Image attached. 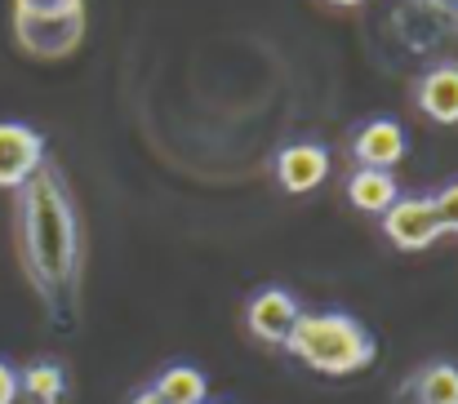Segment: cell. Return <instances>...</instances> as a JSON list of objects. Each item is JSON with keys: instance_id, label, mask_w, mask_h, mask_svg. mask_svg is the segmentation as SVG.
I'll use <instances>...</instances> for the list:
<instances>
[{"instance_id": "cell-1", "label": "cell", "mask_w": 458, "mask_h": 404, "mask_svg": "<svg viewBox=\"0 0 458 404\" xmlns=\"http://www.w3.org/2000/svg\"><path fill=\"white\" fill-rule=\"evenodd\" d=\"M18 258L49 324L72 329L81 311V223L54 164H40L18 187Z\"/></svg>"}, {"instance_id": "cell-2", "label": "cell", "mask_w": 458, "mask_h": 404, "mask_svg": "<svg viewBox=\"0 0 458 404\" xmlns=\"http://www.w3.org/2000/svg\"><path fill=\"white\" fill-rule=\"evenodd\" d=\"M285 351L294 360H303L307 369H316V374L347 378V374H360V369L374 365L378 342H374V333L356 316H343V311H303L299 324H294V333L285 338Z\"/></svg>"}, {"instance_id": "cell-3", "label": "cell", "mask_w": 458, "mask_h": 404, "mask_svg": "<svg viewBox=\"0 0 458 404\" xmlns=\"http://www.w3.org/2000/svg\"><path fill=\"white\" fill-rule=\"evenodd\" d=\"M13 36L31 58H67L85 40V0H13Z\"/></svg>"}, {"instance_id": "cell-4", "label": "cell", "mask_w": 458, "mask_h": 404, "mask_svg": "<svg viewBox=\"0 0 458 404\" xmlns=\"http://www.w3.org/2000/svg\"><path fill=\"white\" fill-rule=\"evenodd\" d=\"M383 231H387V240H392L401 254H423V249H432V245L445 236L432 196L396 200V205L383 214Z\"/></svg>"}, {"instance_id": "cell-5", "label": "cell", "mask_w": 458, "mask_h": 404, "mask_svg": "<svg viewBox=\"0 0 458 404\" xmlns=\"http://www.w3.org/2000/svg\"><path fill=\"white\" fill-rule=\"evenodd\" d=\"M45 164V134L22 121H0V187L18 191Z\"/></svg>"}, {"instance_id": "cell-6", "label": "cell", "mask_w": 458, "mask_h": 404, "mask_svg": "<svg viewBox=\"0 0 458 404\" xmlns=\"http://www.w3.org/2000/svg\"><path fill=\"white\" fill-rule=\"evenodd\" d=\"M299 316H303V307H299V298L290 289H263V293H254V302L245 311V324H250V333L259 342L285 347V338L294 333Z\"/></svg>"}, {"instance_id": "cell-7", "label": "cell", "mask_w": 458, "mask_h": 404, "mask_svg": "<svg viewBox=\"0 0 458 404\" xmlns=\"http://www.w3.org/2000/svg\"><path fill=\"white\" fill-rule=\"evenodd\" d=\"M329 173V151L320 142H294L276 156V178L285 191L303 196V191H316Z\"/></svg>"}, {"instance_id": "cell-8", "label": "cell", "mask_w": 458, "mask_h": 404, "mask_svg": "<svg viewBox=\"0 0 458 404\" xmlns=\"http://www.w3.org/2000/svg\"><path fill=\"white\" fill-rule=\"evenodd\" d=\"M352 151H356V160H360V169H387L392 173V164H401V156H405V130L396 125V121H369L356 142H352Z\"/></svg>"}, {"instance_id": "cell-9", "label": "cell", "mask_w": 458, "mask_h": 404, "mask_svg": "<svg viewBox=\"0 0 458 404\" xmlns=\"http://www.w3.org/2000/svg\"><path fill=\"white\" fill-rule=\"evenodd\" d=\"M419 107L437 121V125H458V67H432L419 85Z\"/></svg>"}, {"instance_id": "cell-10", "label": "cell", "mask_w": 458, "mask_h": 404, "mask_svg": "<svg viewBox=\"0 0 458 404\" xmlns=\"http://www.w3.org/2000/svg\"><path fill=\"white\" fill-rule=\"evenodd\" d=\"M347 200L360 214H387L401 200V191H396V178L387 169H356L347 182Z\"/></svg>"}, {"instance_id": "cell-11", "label": "cell", "mask_w": 458, "mask_h": 404, "mask_svg": "<svg viewBox=\"0 0 458 404\" xmlns=\"http://www.w3.org/2000/svg\"><path fill=\"white\" fill-rule=\"evenodd\" d=\"M18 396L31 404H63L67 400V369L58 360H36L18 374Z\"/></svg>"}, {"instance_id": "cell-12", "label": "cell", "mask_w": 458, "mask_h": 404, "mask_svg": "<svg viewBox=\"0 0 458 404\" xmlns=\"http://www.w3.org/2000/svg\"><path fill=\"white\" fill-rule=\"evenodd\" d=\"M410 391H414V404H458V365L437 360V365L419 369Z\"/></svg>"}, {"instance_id": "cell-13", "label": "cell", "mask_w": 458, "mask_h": 404, "mask_svg": "<svg viewBox=\"0 0 458 404\" xmlns=\"http://www.w3.org/2000/svg\"><path fill=\"white\" fill-rule=\"evenodd\" d=\"M152 391L165 404H205L209 383H205V374H200V369H191V365H174V369H165V374L156 378Z\"/></svg>"}, {"instance_id": "cell-14", "label": "cell", "mask_w": 458, "mask_h": 404, "mask_svg": "<svg viewBox=\"0 0 458 404\" xmlns=\"http://www.w3.org/2000/svg\"><path fill=\"white\" fill-rule=\"evenodd\" d=\"M432 205H437L441 231H454V236H458V182H450V187H441V191L432 196Z\"/></svg>"}, {"instance_id": "cell-15", "label": "cell", "mask_w": 458, "mask_h": 404, "mask_svg": "<svg viewBox=\"0 0 458 404\" xmlns=\"http://www.w3.org/2000/svg\"><path fill=\"white\" fill-rule=\"evenodd\" d=\"M18 400V369L0 360V404H13Z\"/></svg>"}, {"instance_id": "cell-16", "label": "cell", "mask_w": 458, "mask_h": 404, "mask_svg": "<svg viewBox=\"0 0 458 404\" xmlns=\"http://www.w3.org/2000/svg\"><path fill=\"white\" fill-rule=\"evenodd\" d=\"M130 404H165V400H160V396H156L152 387H148V391H139V396H134Z\"/></svg>"}, {"instance_id": "cell-17", "label": "cell", "mask_w": 458, "mask_h": 404, "mask_svg": "<svg viewBox=\"0 0 458 404\" xmlns=\"http://www.w3.org/2000/svg\"><path fill=\"white\" fill-rule=\"evenodd\" d=\"M329 4H343L347 9V4H360V0H329Z\"/></svg>"}, {"instance_id": "cell-18", "label": "cell", "mask_w": 458, "mask_h": 404, "mask_svg": "<svg viewBox=\"0 0 458 404\" xmlns=\"http://www.w3.org/2000/svg\"><path fill=\"white\" fill-rule=\"evenodd\" d=\"M205 404H218V400H205Z\"/></svg>"}]
</instances>
